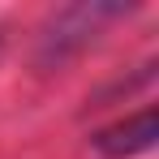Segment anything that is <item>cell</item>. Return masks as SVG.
Segmentation results:
<instances>
[{"label": "cell", "mask_w": 159, "mask_h": 159, "mask_svg": "<svg viewBox=\"0 0 159 159\" xmlns=\"http://www.w3.org/2000/svg\"><path fill=\"white\" fill-rule=\"evenodd\" d=\"M155 138H159V112L155 107H142L129 120H120V125H112V129H99L90 142H95L107 159H129V155L151 151Z\"/></svg>", "instance_id": "obj_1"}]
</instances>
